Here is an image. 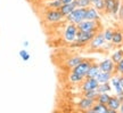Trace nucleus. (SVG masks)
<instances>
[{"instance_id": "f257e3e1", "label": "nucleus", "mask_w": 123, "mask_h": 113, "mask_svg": "<svg viewBox=\"0 0 123 113\" xmlns=\"http://www.w3.org/2000/svg\"><path fill=\"white\" fill-rule=\"evenodd\" d=\"M97 32H92V31H81L79 30L76 33V39L74 42H72L71 46L72 47H84L86 45H88L95 37Z\"/></svg>"}, {"instance_id": "f03ea898", "label": "nucleus", "mask_w": 123, "mask_h": 113, "mask_svg": "<svg viewBox=\"0 0 123 113\" xmlns=\"http://www.w3.org/2000/svg\"><path fill=\"white\" fill-rule=\"evenodd\" d=\"M86 13H87V8H81V7H76V8L65 17V20L68 23H73V24H79L86 20Z\"/></svg>"}, {"instance_id": "7ed1b4c3", "label": "nucleus", "mask_w": 123, "mask_h": 113, "mask_svg": "<svg viewBox=\"0 0 123 113\" xmlns=\"http://www.w3.org/2000/svg\"><path fill=\"white\" fill-rule=\"evenodd\" d=\"M78 25V29L81 31H92V32H99L101 29L99 21H90V20H83Z\"/></svg>"}, {"instance_id": "20e7f679", "label": "nucleus", "mask_w": 123, "mask_h": 113, "mask_svg": "<svg viewBox=\"0 0 123 113\" xmlns=\"http://www.w3.org/2000/svg\"><path fill=\"white\" fill-rule=\"evenodd\" d=\"M78 25L73 24V23H68L66 25L65 30H64V40H65L67 44H72L74 42L76 39V33H78Z\"/></svg>"}, {"instance_id": "39448f33", "label": "nucleus", "mask_w": 123, "mask_h": 113, "mask_svg": "<svg viewBox=\"0 0 123 113\" xmlns=\"http://www.w3.org/2000/svg\"><path fill=\"white\" fill-rule=\"evenodd\" d=\"M63 14L61 13L59 9H50L47 8V10L44 12V20L48 23H58L64 20Z\"/></svg>"}, {"instance_id": "423d86ee", "label": "nucleus", "mask_w": 123, "mask_h": 113, "mask_svg": "<svg viewBox=\"0 0 123 113\" xmlns=\"http://www.w3.org/2000/svg\"><path fill=\"white\" fill-rule=\"evenodd\" d=\"M92 62H93L92 60L83 58V61L80 62V63L75 66V67H73V69H72V71H73V72H75V73H78L79 75H81V77L86 78V74H87V72H88V70H89V67H90V65H91Z\"/></svg>"}, {"instance_id": "0eeeda50", "label": "nucleus", "mask_w": 123, "mask_h": 113, "mask_svg": "<svg viewBox=\"0 0 123 113\" xmlns=\"http://www.w3.org/2000/svg\"><path fill=\"white\" fill-rule=\"evenodd\" d=\"M107 44V41L105 40L104 38V34H103V32L99 31V32H97L95 37L92 38V40L89 42V46L91 49H99V48H103L105 45Z\"/></svg>"}, {"instance_id": "6e6552de", "label": "nucleus", "mask_w": 123, "mask_h": 113, "mask_svg": "<svg viewBox=\"0 0 123 113\" xmlns=\"http://www.w3.org/2000/svg\"><path fill=\"white\" fill-rule=\"evenodd\" d=\"M80 85H81L80 88H81V90L83 93V91H87V90L97 89L99 82H98V80H97L96 78H84L83 81L80 83Z\"/></svg>"}, {"instance_id": "1a4fd4ad", "label": "nucleus", "mask_w": 123, "mask_h": 113, "mask_svg": "<svg viewBox=\"0 0 123 113\" xmlns=\"http://www.w3.org/2000/svg\"><path fill=\"white\" fill-rule=\"evenodd\" d=\"M95 100H91V98H88V97H82L81 100L76 103L78 107H79L80 111H84V112H88L89 110L92 107V105L95 104Z\"/></svg>"}, {"instance_id": "9d476101", "label": "nucleus", "mask_w": 123, "mask_h": 113, "mask_svg": "<svg viewBox=\"0 0 123 113\" xmlns=\"http://www.w3.org/2000/svg\"><path fill=\"white\" fill-rule=\"evenodd\" d=\"M98 64H99L100 71H105V72H110V73L114 74L115 63L112 61V58H105V60H103L101 62H99Z\"/></svg>"}, {"instance_id": "9b49d317", "label": "nucleus", "mask_w": 123, "mask_h": 113, "mask_svg": "<svg viewBox=\"0 0 123 113\" xmlns=\"http://www.w3.org/2000/svg\"><path fill=\"white\" fill-rule=\"evenodd\" d=\"M121 100H120V98L117 97L116 95L114 96H111L110 100H108V103H107V106H108V113H116L117 111H119L120 106H121Z\"/></svg>"}, {"instance_id": "f8f14e48", "label": "nucleus", "mask_w": 123, "mask_h": 113, "mask_svg": "<svg viewBox=\"0 0 123 113\" xmlns=\"http://www.w3.org/2000/svg\"><path fill=\"white\" fill-rule=\"evenodd\" d=\"M86 20H90V21H100V14L93 6H89L87 8V13H86Z\"/></svg>"}, {"instance_id": "ddd939ff", "label": "nucleus", "mask_w": 123, "mask_h": 113, "mask_svg": "<svg viewBox=\"0 0 123 113\" xmlns=\"http://www.w3.org/2000/svg\"><path fill=\"white\" fill-rule=\"evenodd\" d=\"M108 106L106 104L99 103V102H95V104L92 105V107L89 110V113H108Z\"/></svg>"}, {"instance_id": "4468645a", "label": "nucleus", "mask_w": 123, "mask_h": 113, "mask_svg": "<svg viewBox=\"0 0 123 113\" xmlns=\"http://www.w3.org/2000/svg\"><path fill=\"white\" fill-rule=\"evenodd\" d=\"M111 44L113 46H121L123 45V31L121 30H114L113 32V37L111 40Z\"/></svg>"}, {"instance_id": "2eb2a0df", "label": "nucleus", "mask_w": 123, "mask_h": 113, "mask_svg": "<svg viewBox=\"0 0 123 113\" xmlns=\"http://www.w3.org/2000/svg\"><path fill=\"white\" fill-rule=\"evenodd\" d=\"M83 61V57L80 56V55H74V56H71L68 57L65 62V65L68 67V69H73L75 66L79 64L80 62Z\"/></svg>"}, {"instance_id": "dca6fc26", "label": "nucleus", "mask_w": 123, "mask_h": 113, "mask_svg": "<svg viewBox=\"0 0 123 113\" xmlns=\"http://www.w3.org/2000/svg\"><path fill=\"white\" fill-rule=\"evenodd\" d=\"M100 72V67H99V64L98 63H95V62H92L90 67H89L88 72L86 74V78H96L98 73Z\"/></svg>"}, {"instance_id": "f3484780", "label": "nucleus", "mask_w": 123, "mask_h": 113, "mask_svg": "<svg viewBox=\"0 0 123 113\" xmlns=\"http://www.w3.org/2000/svg\"><path fill=\"white\" fill-rule=\"evenodd\" d=\"M76 8V6H75L74 2H71V4H64L61 6V8H59V10H61V13L63 14V16L64 17H66L67 15H70L74 9Z\"/></svg>"}, {"instance_id": "a211bd4d", "label": "nucleus", "mask_w": 123, "mask_h": 113, "mask_svg": "<svg viewBox=\"0 0 123 113\" xmlns=\"http://www.w3.org/2000/svg\"><path fill=\"white\" fill-rule=\"evenodd\" d=\"M112 77H113V73L105 72V71H100V72L98 73V75L96 77V79L98 80L99 83H104V82H110Z\"/></svg>"}, {"instance_id": "6ab92c4d", "label": "nucleus", "mask_w": 123, "mask_h": 113, "mask_svg": "<svg viewBox=\"0 0 123 113\" xmlns=\"http://www.w3.org/2000/svg\"><path fill=\"white\" fill-rule=\"evenodd\" d=\"M112 85H111V81L110 82H104V83H99L98 87H97V91L101 94V93H111L112 91Z\"/></svg>"}, {"instance_id": "aec40b11", "label": "nucleus", "mask_w": 123, "mask_h": 113, "mask_svg": "<svg viewBox=\"0 0 123 113\" xmlns=\"http://www.w3.org/2000/svg\"><path fill=\"white\" fill-rule=\"evenodd\" d=\"M83 77H81L79 75L78 73H75L73 71H71V73L68 74V80H70V82L72 83H81L83 81Z\"/></svg>"}, {"instance_id": "412c9836", "label": "nucleus", "mask_w": 123, "mask_h": 113, "mask_svg": "<svg viewBox=\"0 0 123 113\" xmlns=\"http://www.w3.org/2000/svg\"><path fill=\"white\" fill-rule=\"evenodd\" d=\"M62 0H47L46 2V8L50 9H59L62 6Z\"/></svg>"}, {"instance_id": "4be33fe9", "label": "nucleus", "mask_w": 123, "mask_h": 113, "mask_svg": "<svg viewBox=\"0 0 123 113\" xmlns=\"http://www.w3.org/2000/svg\"><path fill=\"white\" fill-rule=\"evenodd\" d=\"M111 98L110 93H101V94H98L96 98V102H99V103H103V104H106L108 103V100Z\"/></svg>"}, {"instance_id": "5701e85b", "label": "nucleus", "mask_w": 123, "mask_h": 113, "mask_svg": "<svg viewBox=\"0 0 123 113\" xmlns=\"http://www.w3.org/2000/svg\"><path fill=\"white\" fill-rule=\"evenodd\" d=\"M111 58H112V61L114 62L115 64L119 63L121 60H123V49H116V50L112 54Z\"/></svg>"}, {"instance_id": "b1692460", "label": "nucleus", "mask_w": 123, "mask_h": 113, "mask_svg": "<svg viewBox=\"0 0 123 113\" xmlns=\"http://www.w3.org/2000/svg\"><path fill=\"white\" fill-rule=\"evenodd\" d=\"M76 7H81V8H88L89 6H91V1L90 0H74L73 1Z\"/></svg>"}, {"instance_id": "393cba45", "label": "nucleus", "mask_w": 123, "mask_h": 113, "mask_svg": "<svg viewBox=\"0 0 123 113\" xmlns=\"http://www.w3.org/2000/svg\"><path fill=\"white\" fill-rule=\"evenodd\" d=\"M121 2H122V0H115V4H114V6H113V9H112V12H111V15H112L113 17H117L120 7H121Z\"/></svg>"}, {"instance_id": "a878e982", "label": "nucleus", "mask_w": 123, "mask_h": 113, "mask_svg": "<svg viewBox=\"0 0 123 113\" xmlns=\"http://www.w3.org/2000/svg\"><path fill=\"white\" fill-rule=\"evenodd\" d=\"M113 32H114V30L111 29V27H107V29H105V30L103 31L104 38H105V40L107 42H110V44H111V40H112V37H113Z\"/></svg>"}, {"instance_id": "bb28decb", "label": "nucleus", "mask_w": 123, "mask_h": 113, "mask_svg": "<svg viewBox=\"0 0 123 113\" xmlns=\"http://www.w3.org/2000/svg\"><path fill=\"white\" fill-rule=\"evenodd\" d=\"M98 94H99V93L97 91V89H92V90L83 91V96H84V97H88V98H91V100H96Z\"/></svg>"}, {"instance_id": "cd10ccee", "label": "nucleus", "mask_w": 123, "mask_h": 113, "mask_svg": "<svg viewBox=\"0 0 123 113\" xmlns=\"http://www.w3.org/2000/svg\"><path fill=\"white\" fill-rule=\"evenodd\" d=\"M92 6H93L98 12H104V10H105V0H98L95 4H92Z\"/></svg>"}, {"instance_id": "c85d7f7f", "label": "nucleus", "mask_w": 123, "mask_h": 113, "mask_svg": "<svg viewBox=\"0 0 123 113\" xmlns=\"http://www.w3.org/2000/svg\"><path fill=\"white\" fill-rule=\"evenodd\" d=\"M114 74H123V60L119 62V63H116L115 64V71H114Z\"/></svg>"}, {"instance_id": "c756f323", "label": "nucleus", "mask_w": 123, "mask_h": 113, "mask_svg": "<svg viewBox=\"0 0 123 113\" xmlns=\"http://www.w3.org/2000/svg\"><path fill=\"white\" fill-rule=\"evenodd\" d=\"M19 57H21L24 62H27L31 58V55H30V53L27 52L26 49H22V50L19 52Z\"/></svg>"}, {"instance_id": "7c9ffc66", "label": "nucleus", "mask_w": 123, "mask_h": 113, "mask_svg": "<svg viewBox=\"0 0 123 113\" xmlns=\"http://www.w3.org/2000/svg\"><path fill=\"white\" fill-rule=\"evenodd\" d=\"M117 18L120 21H123V2H121V7H120L119 14H117Z\"/></svg>"}, {"instance_id": "2f4dec72", "label": "nucleus", "mask_w": 123, "mask_h": 113, "mask_svg": "<svg viewBox=\"0 0 123 113\" xmlns=\"http://www.w3.org/2000/svg\"><path fill=\"white\" fill-rule=\"evenodd\" d=\"M119 77V81H120V85L122 86L123 88V74H120V75H117Z\"/></svg>"}, {"instance_id": "473e14b6", "label": "nucleus", "mask_w": 123, "mask_h": 113, "mask_svg": "<svg viewBox=\"0 0 123 113\" xmlns=\"http://www.w3.org/2000/svg\"><path fill=\"white\" fill-rule=\"evenodd\" d=\"M74 0H62V4H71V2H73Z\"/></svg>"}, {"instance_id": "72a5a7b5", "label": "nucleus", "mask_w": 123, "mask_h": 113, "mask_svg": "<svg viewBox=\"0 0 123 113\" xmlns=\"http://www.w3.org/2000/svg\"><path fill=\"white\" fill-rule=\"evenodd\" d=\"M29 2H31V4H38V2H40L41 0H27Z\"/></svg>"}, {"instance_id": "f704fd0d", "label": "nucleus", "mask_w": 123, "mask_h": 113, "mask_svg": "<svg viewBox=\"0 0 123 113\" xmlns=\"http://www.w3.org/2000/svg\"><path fill=\"white\" fill-rule=\"evenodd\" d=\"M119 112L120 113H123V102L121 103V106H120V109H119Z\"/></svg>"}, {"instance_id": "c9c22d12", "label": "nucleus", "mask_w": 123, "mask_h": 113, "mask_svg": "<svg viewBox=\"0 0 123 113\" xmlns=\"http://www.w3.org/2000/svg\"><path fill=\"white\" fill-rule=\"evenodd\" d=\"M29 41H24V42H23V46H24V47H27V46H29Z\"/></svg>"}, {"instance_id": "e433bc0d", "label": "nucleus", "mask_w": 123, "mask_h": 113, "mask_svg": "<svg viewBox=\"0 0 123 113\" xmlns=\"http://www.w3.org/2000/svg\"><path fill=\"white\" fill-rule=\"evenodd\" d=\"M90 1H91V4H95V2H96V1H98V0H90Z\"/></svg>"}]
</instances>
